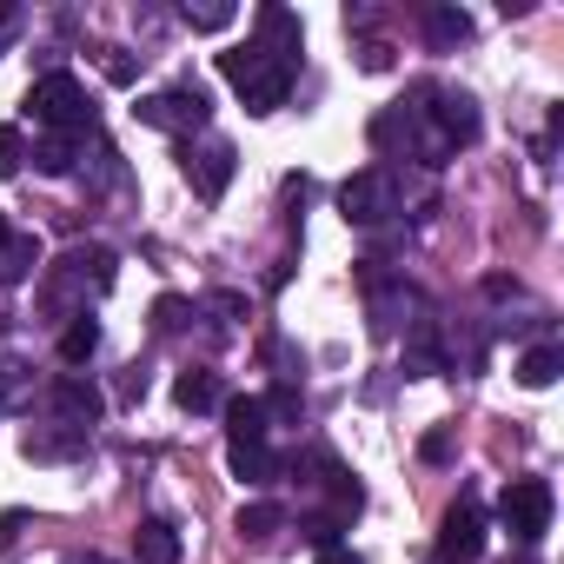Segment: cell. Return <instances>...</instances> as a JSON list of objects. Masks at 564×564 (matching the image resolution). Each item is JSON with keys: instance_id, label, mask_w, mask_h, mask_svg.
Segmentation results:
<instances>
[{"instance_id": "cell-12", "label": "cell", "mask_w": 564, "mask_h": 564, "mask_svg": "<svg viewBox=\"0 0 564 564\" xmlns=\"http://www.w3.org/2000/svg\"><path fill=\"white\" fill-rule=\"evenodd\" d=\"M21 452H28L34 465H61V458H80V452H87V432H80V425H34V432L21 438Z\"/></svg>"}, {"instance_id": "cell-5", "label": "cell", "mask_w": 564, "mask_h": 564, "mask_svg": "<svg viewBox=\"0 0 564 564\" xmlns=\"http://www.w3.org/2000/svg\"><path fill=\"white\" fill-rule=\"evenodd\" d=\"M339 213L352 226H386L392 213H405V173L399 166H366L339 186Z\"/></svg>"}, {"instance_id": "cell-15", "label": "cell", "mask_w": 564, "mask_h": 564, "mask_svg": "<svg viewBox=\"0 0 564 564\" xmlns=\"http://www.w3.org/2000/svg\"><path fill=\"white\" fill-rule=\"evenodd\" d=\"M226 465H232V478H239V485H272L279 471H286L272 445H226Z\"/></svg>"}, {"instance_id": "cell-33", "label": "cell", "mask_w": 564, "mask_h": 564, "mask_svg": "<svg viewBox=\"0 0 564 564\" xmlns=\"http://www.w3.org/2000/svg\"><path fill=\"white\" fill-rule=\"evenodd\" d=\"M67 564H107V557H67Z\"/></svg>"}, {"instance_id": "cell-31", "label": "cell", "mask_w": 564, "mask_h": 564, "mask_svg": "<svg viewBox=\"0 0 564 564\" xmlns=\"http://www.w3.org/2000/svg\"><path fill=\"white\" fill-rule=\"evenodd\" d=\"M319 564H359V557H352L346 544H333V551H319Z\"/></svg>"}, {"instance_id": "cell-13", "label": "cell", "mask_w": 564, "mask_h": 564, "mask_svg": "<svg viewBox=\"0 0 564 564\" xmlns=\"http://www.w3.org/2000/svg\"><path fill=\"white\" fill-rule=\"evenodd\" d=\"M173 405H180V412H193V419H199V412H219V405H226V386H219V372H206V366H186V372L173 379Z\"/></svg>"}, {"instance_id": "cell-16", "label": "cell", "mask_w": 564, "mask_h": 564, "mask_svg": "<svg viewBox=\"0 0 564 564\" xmlns=\"http://www.w3.org/2000/svg\"><path fill=\"white\" fill-rule=\"evenodd\" d=\"M28 160H34L41 173H54V180H67V173L80 166V140H74V133H41Z\"/></svg>"}, {"instance_id": "cell-1", "label": "cell", "mask_w": 564, "mask_h": 564, "mask_svg": "<svg viewBox=\"0 0 564 564\" xmlns=\"http://www.w3.org/2000/svg\"><path fill=\"white\" fill-rule=\"evenodd\" d=\"M252 28H259V34H252L246 47L219 54V74L246 94L252 113H272V107H286V94H293V74H300V47H306V34H300V21H293L286 8H259Z\"/></svg>"}, {"instance_id": "cell-17", "label": "cell", "mask_w": 564, "mask_h": 564, "mask_svg": "<svg viewBox=\"0 0 564 564\" xmlns=\"http://www.w3.org/2000/svg\"><path fill=\"white\" fill-rule=\"evenodd\" d=\"M226 438L232 445H265V405L259 399H226Z\"/></svg>"}, {"instance_id": "cell-11", "label": "cell", "mask_w": 564, "mask_h": 564, "mask_svg": "<svg viewBox=\"0 0 564 564\" xmlns=\"http://www.w3.org/2000/svg\"><path fill=\"white\" fill-rule=\"evenodd\" d=\"M47 399H54L61 425H80V432H87V425H94V419L107 412L100 386H87V379H74V372H67V379H54V386H47Z\"/></svg>"}, {"instance_id": "cell-4", "label": "cell", "mask_w": 564, "mask_h": 564, "mask_svg": "<svg viewBox=\"0 0 564 564\" xmlns=\"http://www.w3.org/2000/svg\"><path fill=\"white\" fill-rule=\"evenodd\" d=\"M28 113L47 127V133H94V94L74 80V74H47V80H34V94H28Z\"/></svg>"}, {"instance_id": "cell-29", "label": "cell", "mask_w": 564, "mask_h": 564, "mask_svg": "<svg viewBox=\"0 0 564 564\" xmlns=\"http://www.w3.org/2000/svg\"><path fill=\"white\" fill-rule=\"evenodd\" d=\"M419 458H425V465H445V458H452V438H445V432H432V438L419 445Z\"/></svg>"}, {"instance_id": "cell-20", "label": "cell", "mask_w": 564, "mask_h": 564, "mask_svg": "<svg viewBox=\"0 0 564 564\" xmlns=\"http://www.w3.org/2000/svg\"><path fill=\"white\" fill-rule=\"evenodd\" d=\"M41 265V239H8V246H0V286H21V279Z\"/></svg>"}, {"instance_id": "cell-8", "label": "cell", "mask_w": 564, "mask_h": 564, "mask_svg": "<svg viewBox=\"0 0 564 564\" xmlns=\"http://www.w3.org/2000/svg\"><path fill=\"white\" fill-rule=\"evenodd\" d=\"M232 160H239V153H232L226 140H199V147L186 140V147H180V173L193 180L199 199H219V193L232 186Z\"/></svg>"}, {"instance_id": "cell-24", "label": "cell", "mask_w": 564, "mask_h": 564, "mask_svg": "<svg viewBox=\"0 0 564 564\" xmlns=\"http://www.w3.org/2000/svg\"><path fill=\"white\" fill-rule=\"evenodd\" d=\"M186 326H193V306H186L180 293L153 300V333H186Z\"/></svg>"}, {"instance_id": "cell-23", "label": "cell", "mask_w": 564, "mask_h": 564, "mask_svg": "<svg viewBox=\"0 0 564 564\" xmlns=\"http://www.w3.org/2000/svg\"><path fill=\"white\" fill-rule=\"evenodd\" d=\"M180 21H186L193 34H226V28L239 21V8H226V0H213V8H186Z\"/></svg>"}, {"instance_id": "cell-22", "label": "cell", "mask_w": 564, "mask_h": 564, "mask_svg": "<svg viewBox=\"0 0 564 564\" xmlns=\"http://www.w3.org/2000/svg\"><path fill=\"white\" fill-rule=\"evenodd\" d=\"M94 352H100V326H94L87 313L67 319V333H61V359H67V366H87Z\"/></svg>"}, {"instance_id": "cell-30", "label": "cell", "mask_w": 564, "mask_h": 564, "mask_svg": "<svg viewBox=\"0 0 564 564\" xmlns=\"http://www.w3.org/2000/svg\"><path fill=\"white\" fill-rule=\"evenodd\" d=\"M14 538H21V511H0V551H14Z\"/></svg>"}, {"instance_id": "cell-2", "label": "cell", "mask_w": 564, "mask_h": 564, "mask_svg": "<svg viewBox=\"0 0 564 564\" xmlns=\"http://www.w3.org/2000/svg\"><path fill=\"white\" fill-rule=\"evenodd\" d=\"M372 147H379L386 160H419V166H445V160H452V147H445V140H438V127H432V87H419L412 100L386 107V113L372 120Z\"/></svg>"}, {"instance_id": "cell-7", "label": "cell", "mask_w": 564, "mask_h": 564, "mask_svg": "<svg viewBox=\"0 0 564 564\" xmlns=\"http://www.w3.org/2000/svg\"><path fill=\"white\" fill-rule=\"evenodd\" d=\"M498 511H505L511 538L538 544V538L551 531V485H544V478H511V485H505V498H498Z\"/></svg>"}, {"instance_id": "cell-26", "label": "cell", "mask_w": 564, "mask_h": 564, "mask_svg": "<svg viewBox=\"0 0 564 564\" xmlns=\"http://www.w3.org/2000/svg\"><path fill=\"white\" fill-rule=\"evenodd\" d=\"M21 392H28V372H21L14 359H0V412L21 405Z\"/></svg>"}, {"instance_id": "cell-27", "label": "cell", "mask_w": 564, "mask_h": 564, "mask_svg": "<svg viewBox=\"0 0 564 564\" xmlns=\"http://www.w3.org/2000/svg\"><path fill=\"white\" fill-rule=\"evenodd\" d=\"M259 405H265V419H272V412H279V419H300V412H306L300 386H279V392H272V399H259Z\"/></svg>"}, {"instance_id": "cell-10", "label": "cell", "mask_w": 564, "mask_h": 564, "mask_svg": "<svg viewBox=\"0 0 564 564\" xmlns=\"http://www.w3.org/2000/svg\"><path fill=\"white\" fill-rule=\"evenodd\" d=\"M432 127H438V140L452 153L471 147L478 140V100L471 94H452V87H432Z\"/></svg>"}, {"instance_id": "cell-18", "label": "cell", "mask_w": 564, "mask_h": 564, "mask_svg": "<svg viewBox=\"0 0 564 564\" xmlns=\"http://www.w3.org/2000/svg\"><path fill=\"white\" fill-rule=\"evenodd\" d=\"M232 531L239 538H279V531H286V505H272V498H252V505H239V518H232Z\"/></svg>"}, {"instance_id": "cell-25", "label": "cell", "mask_w": 564, "mask_h": 564, "mask_svg": "<svg viewBox=\"0 0 564 564\" xmlns=\"http://www.w3.org/2000/svg\"><path fill=\"white\" fill-rule=\"evenodd\" d=\"M28 166V133L21 127H0V180H14Z\"/></svg>"}, {"instance_id": "cell-21", "label": "cell", "mask_w": 564, "mask_h": 564, "mask_svg": "<svg viewBox=\"0 0 564 564\" xmlns=\"http://www.w3.org/2000/svg\"><path fill=\"white\" fill-rule=\"evenodd\" d=\"M425 34H432V47H458V41H471V14L465 8H425Z\"/></svg>"}, {"instance_id": "cell-6", "label": "cell", "mask_w": 564, "mask_h": 564, "mask_svg": "<svg viewBox=\"0 0 564 564\" xmlns=\"http://www.w3.org/2000/svg\"><path fill=\"white\" fill-rule=\"evenodd\" d=\"M133 113H140V127H153V133H199V127L213 120V100H206L199 87H166V94H147Z\"/></svg>"}, {"instance_id": "cell-19", "label": "cell", "mask_w": 564, "mask_h": 564, "mask_svg": "<svg viewBox=\"0 0 564 564\" xmlns=\"http://www.w3.org/2000/svg\"><path fill=\"white\" fill-rule=\"evenodd\" d=\"M557 372H564V352H557V346H531V352L518 359V386H531V392L557 386Z\"/></svg>"}, {"instance_id": "cell-3", "label": "cell", "mask_w": 564, "mask_h": 564, "mask_svg": "<svg viewBox=\"0 0 564 564\" xmlns=\"http://www.w3.org/2000/svg\"><path fill=\"white\" fill-rule=\"evenodd\" d=\"M113 279H120V259H113L107 246H74V252L61 259V272L47 279L41 306H47V313L80 319V313H74V293H113Z\"/></svg>"}, {"instance_id": "cell-9", "label": "cell", "mask_w": 564, "mask_h": 564, "mask_svg": "<svg viewBox=\"0 0 564 564\" xmlns=\"http://www.w3.org/2000/svg\"><path fill=\"white\" fill-rule=\"evenodd\" d=\"M478 551H485V511L471 498H458L438 524V564H471Z\"/></svg>"}, {"instance_id": "cell-32", "label": "cell", "mask_w": 564, "mask_h": 564, "mask_svg": "<svg viewBox=\"0 0 564 564\" xmlns=\"http://www.w3.org/2000/svg\"><path fill=\"white\" fill-rule=\"evenodd\" d=\"M8 239H14V226H8V213H0V246H8Z\"/></svg>"}, {"instance_id": "cell-14", "label": "cell", "mask_w": 564, "mask_h": 564, "mask_svg": "<svg viewBox=\"0 0 564 564\" xmlns=\"http://www.w3.org/2000/svg\"><path fill=\"white\" fill-rule=\"evenodd\" d=\"M133 557H140V564H180V531H173V518H140Z\"/></svg>"}, {"instance_id": "cell-28", "label": "cell", "mask_w": 564, "mask_h": 564, "mask_svg": "<svg viewBox=\"0 0 564 564\" xmlns=\"http://www.w3.org/2000/svg\"><path fill=\"white\" fill-rule=\"evenodd\" d=\"M100 67H107V80H113V87H133V74H140V67H133V54H120V47H107V61H100Z\"/></svg>"}]
</instances>
